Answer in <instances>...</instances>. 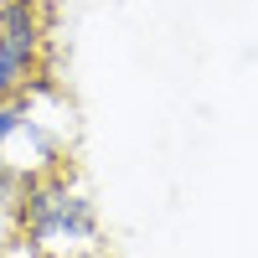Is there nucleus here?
I'll return each mask as SVG.
<instances>
[{"mask_svg": "<svg viewBox=\"0 0 258 258\" xmlns=\"http://www.w3.org/2000/svg\"><path fill=\"white\" fill-rule=\"evenodd\" d=\"M47 57V0H0V98L26 93Z\"/></svg>", "mask_w": 258, "mask_h": 258, "instance_id": "obj_2", "label": "nucleus"}, {"mask_svg": "<svg viewBox=\"0 0 258 258\" xmlns=\"http://www.w3.org/2000/svg\"><path fill=\"white\" fill-rule=\"evenodd\" d=\"M11 232H16V207H11V202H0V243H6Z\"/></svg>", "mask_w": 258, "mask_h": 258, "instance_id": "obj_4", "label": "nucleus"}, {"mask_svg": "<svg viewBox=\"0 0 258 258\" xmlns=\"http://www.w3.org/2000/svg\"><path fill=\"white\" fill-rule=\"evenodd\" d=\"M31 124V88L16 93V98H0V155L11 150V140Z\"/></svg>", "mask_w": 258, "mask_h": 258, "instance_id": "obj_3", "label": "nucleus"}, {"mask_svg": "<svg viewBox=\"0 0 258 258\" xmlns=\"http://www.w3.org/2000/svg\"><path fill=\"white\" fill-rule=\"evenodd\" d=\"M16 227L26 232L36 253H73V248H98V212L88 191L73 186L57 170L21 176L16 191Z\"/></svg>", "mask_w": 258, "mask_h": 258, "instance_id": "obj_1", "label": "nucleus"}]
</instances>
